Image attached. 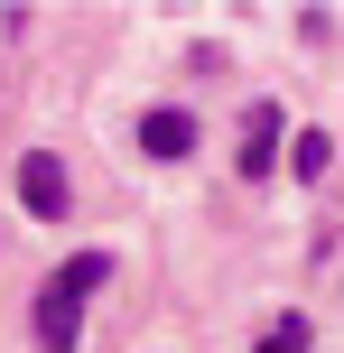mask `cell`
I'll return each instance as SVG.
<instances>
[{"label": "cell", "mask_w": 344, "mask_h": 353, "mask_svg": "<svg viewBox=\"0 0 344 353\" xmlns=\"http://www.w3.org/2000/svg\"><path fill=\"white\" fill-rule=\"evenodd\" d=\"M103 279H112V251H74V261L37 288L28 325H37V344H47V353H74V344H84V298H93Z\"/></svg>", "instance_id": "6da1fadb"}, {"label": "cell", "mask_w": 344, "mask_h": 353, "mask_svg": "<svg viewBox=\"0 0 344 353\" xmlns=\"http://www.w3.org/2000/svg\"><path fill=\"white\" fill-rule=\"evenodd\" d=\"M19 205H28L37 223H56V214L74 205V186H65V159H56V149H28V159H19Z\"/></svg>", "instance_id": "7a4b0ae2"}, {"label": "cell", "mask_w": 344, "mask_h": 353, "mask_svg": "<svg viewBox=\"0 0 344 353\" xmlns=\"http://www.w3.org/2000/svg\"><path fill=\"white\" fill-rule=\"evenodd\" d=\"M279 121H289L279 103H252V112H242V176H270V159H279Z\"/></svg>", "instance_id": "3957f363"}, {"label": "cell", "mask_w": 344, "mask_h": 353, "mask_svg": "<svg viewBox=\"0 0 344 353\" xmlns=\"http://www.w3.org/2000/svg\"><path fill=\"white\" fill-rule=\"evenodd\" d=\"M140 149H149V159H186V149H196V121H186L177 103H159V112L140 121Z\"/></svg>", "instance_id": "277c9868"}, {"label": "cell", "mask_w": 344, "mask_h": 353, "mask_svg": "<svg viewBox=\"0 0 344 353\" xmlns=\"http://www.w3.org/2000/svg\"><path fill=\"white\" fill-rule=\"evenodd\" d=\"M307 344H316V325H307V316H270L252 353H307Z\"/></svg>", "instance_id": "5b68a950"}, {"label": "cell", "mask_w": 344, "mask_h": 353, "mask_svg": "<svg viewBox=\"0 0 344 353\" xmlns=\"http://www.w3.org/2000/svg\"><path fill=\"white\" fill-rule=\"evenodd\" d=\"M326 159H335V140H326V130H298V149H289V168L307 176V186H316V176H326Z\"/></svg>", "instance_id": "8992f818"}]
</instances>
